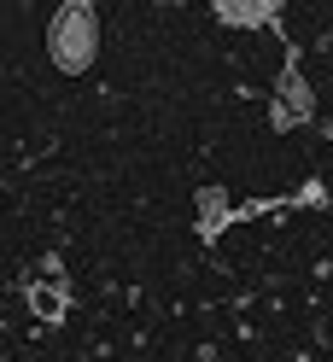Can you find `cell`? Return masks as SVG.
Instances as JSON below:
<instances>
[{
	"mask_svg": "<svg viewBox=\"0 0 333 362\" xmlns=\"http://www.w3.org/2000/svg\"><path fill=\"white\" fill-rule=\"evenodd\" d=\"M47 59H53V71H64V76L94 71V59H100V6L94 0H64V6L53 12Z\"/></svg>",
	"mask_w": 333,
	"mask_h": 362,
	"instance_id": "6da1fadb",
	"label": "cell"
},
{
	"mask_svg": "<svg viewBox=\"0 0 333 362\" xmlns=\"http://www.w3.org/2000/svg\"><path fill=\"white\" fill-rule=\"evenodd\" d=\"M310 117H316V88H310V76H304L298 41L286 35V64H281L275 94H269V129H275V134H293V129H304Z\"/></svg>",
	"mask_w": 333,
	"mask_h": 362,
	"instance_id": "7a4b0ae2",
	"label": "cell"
},
{
	"mask_svg": "<svg viewBox=\"0 0 333 362\" xmlns=\"http://www.w3.org/2000/svg\"><path fill=\"white\" fill-rule=\"evenodd\" d=\"M41 275H47V281H24L30 315H35V322H47V327H59L64 315H71V281H64V257L47 252V257H41Z\"/></svg>",
	"mask_w": 333,
	"mask_h": 362,
	"instance_id": "3957f363",
	"label": "cell"
},
{
	"mask_svg": "<svg viewBox=\"0 0 333 362\" xmlns=\"http://www.w3.org/2000/svg\"><path fill=\"white\" fill-rule=\"evenodd\" d=\"M281 0H216L211 18L222 30H281Z\"/></svg>",
	"mask_w": 333,
	"mask_h": 362,
	"instance_id": "277c9868",
	"label": "cell"
},
{
	"mask_svg": "<svg viewBox=\"0 0 333 362\" xmlns=\"http://www.w3.org/2000/svg\"><path fill=\"white\" fill-rule=\"evenodd\" d=\"M222 228H234V199L222 187H199L193 193V234H199V245H216Z\"/></svg>",
	"mask_w": 333,
	"mask_h": 362,
	"instance_id": "5b68a950",
	"label": "cell"
}]
</instances>
